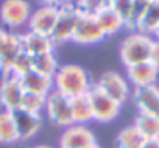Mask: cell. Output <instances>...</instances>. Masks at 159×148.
<instances>
[{"mask_svg":"<svg viewBox=\"0 0 159 148\" xmlns=\"http://www.w3.org/2000/svg\"><path fill=\"white\" fill-rule=\"evenodd\" d=\"M92 81L88 72L76 64H64L59 65L58 72L53 77V87L56 92L75 98L80 95H86L92 89Z\"/></svg>","mask_w":159,"mask_h":148,"instance_id":"6da1fadb","label":"cell"},{"mask_svg":"<svg viewBox=\"0 0 159 148\" xmlns=\"http://www.w3.org/2000/svg\"><path fill=\"white\" fill-rule=\"evenodd\" d=\"M153 38L139 31L128 34L120 45V59L125 67H131L140 62L150 61V52L153 45Z\"/></svg>","mask_w":159,"mask_h":148,"instance_id":"7a4b0ae2","label":"cell"},{"mask_svg":"<svg viewBox=\"0 0 159 148\" xmlns=\"http://www.w3.org/2000/svg\"><path fill=\"white\" fill-rule=\"evenodd\" d=\"M78 17H80V11L73 2H67L66 5L59 8L55 28L50 34V41L53 42V45H59V44L72 41Z\"/></svg>","mask_w":159,"mask_h":148,"instance_id":"3957f363","label":"cell"},{"mask_svg":"<svg viewBox=\"0 0 159 148\" xmlns=\"http://www.w3.org/2000/svg\"><path fill=\"white\" fill-rule=\"evenodd\" d=\"M0 73H2V81H0V105L8 112L20 109L24 89L19 83V78L11 70H2Z\"/></svg>","mask_w":159,"mask_h":148,"instance_id":"277c9868","label":"cell"},{"mask_svg":"<svg viewBox=\"0 0 159 148\" xmlns=\"http://www.w3.org/2000/svg\"><path fill=\"white\" fill-rule=\"evenodd\" d=\"M45 111H47V117L52 123L58 125V126H70L73 123L72 120V105H70V98L53 91L47 95V101H45Z\"/></svg>","mask_w":159,"mask_h":148,"instance_id":"5b68a950","label":"cell"},{"mask_svg":"<svg viewBox=\"0 0 159 148\" xmlns=\"http://www.w3.org/2000/svg\"><path fill=\"white\" fill-rule=\"evenodd\" d=\"M94 86L100 92H103L105 95L112 98L116 103H119L120 106L126 101V98L129 95V87H128L126 80L120 75V73L112 72V70L105 72Z\"/></svg>","mask_w":159,"mask_h":148,"instance_id":"8992f818","label":"cell"},{"mask_svg":"<svg viewBox=\"0 0 159 148\" xmlns=\"http://www.w3.org/2000/svg\"><path fill=\"white\" fill-rule=\"evenodd\" d=\"M88 97L91 100V106H92V115L95 122L100 123H109L112 122L119 112H120V105L116 103L112 98H109L108 95H105L103 92H100L95 86H92V89L88 92Z\"/></svg>","mask_w":159,"mask_h":148,"instance_id":"52a82bcc","label":"cell"},{"mask_svg":"<svg viewBox=\"0 0 159 148\" xmlns=\"http://www.w3.org/2000/svg\"><path fill=\"white\" fill-rule=\"evenodd\" d=\"M31 7L27 0H3L0 5V19L10 28H19L28 24Z\"/></svg>","mask_w":159,"mask_h":148,"instance_id":"ba28073f","label":"cell"},{"mask_svg":"<svg viewBox=\"0 0 159 148\" xmlns=\"http://www.w3.org/2000/svg\"><path fill=\"white\" fill-rule=\"evenodd\" d=\"M106 36L103 34L98 22L95 20V17L92 16H84L80 13V17L76 20L75 30H73V36L72 41L81 45H92V44H98L105 39Z\"/></svg>","mask_w":159,"mask_h":148,"instance_id":"9c48e42d","label":"cell"},{"mask_svg":"<svg viewBox=\"0 0 159 148\" xmlns=\"http://www.w3.org/2000/svg\"><path fill=\"white\" fill-rule=\"evenodd\" d=\"M95 143L94 132L86 125L72 123L67 126L59 139V148H88Z\"/></svg>","mask_w":159,"mask_h":148,"instance_id":"30bf717a","label":"cell"},{"mask_svg":"<svg viewBox=\"0 0 159 148\" xmlns=\"http://www.w3.org/2000/svg\"><path fill=\"white\" fill-rule=\"evenodd\" d=\"M58 13H59V8L41 5L38 10H34L31 13V16L28 19V30L50 38V34L55 28L56 19H58Z\"/></svg>","mask_w":159,"mask_h":148,"instance_id":"8fae6325","label":"cell"},{"mask_svg":"<svg viewBox=\"0 0 159 148\" xmlns=\"http://www.w3.org/2000/svg\"><path fill=\"white\" fill-rule=\"evenodd\" d=\"M133 98H134V105L139 109V114L159 117V87L157 84L145 86V87H134Z\"/></svg>","mask_w":159,"mask_h":148,"instance_id":"7c38bea8","label":"cell"},{"mask_svg":"<svg viewBox=\"0 0 159 148\" xmlns=\"http://www.w3.org/2000/svg\"><path fill=\"white\" fill-rule=\"evenodd\" d=\"M11 115H13V120L17 129L19 140H28L34 137L38 131L41 129V125H42L41 114H33L24 109H17V111H13Z\"/></svg>","mask_w":159,"mask_h":148,"instance_id":"4fadbf2b","label":"cell"},{"mask_svg":"<svg viewBox=\"0 0 159 148\" xmlns=\"http://www.w3.org/2000/svg\"><path fill=\"white\" fill-rule=\"evenodd\" d=\"M126 75L131 84H134V87L156 86L159 80V69L150 61H147V62L126 67Z\"/></svg>","mask_w":159,"mask_h":148,"instance_id":"5bb4252c","label":"cell"},{"mask_svg":"<svg viewBox=\"0 0 159 148\" xmlns=\"http://www.w3.org/2000/svg\"><path fill=\"white\" fill-rule=\"evenodd\" d=\"M19 83L24 89V92H31V94H38V95H44L47 97L50 92L55 91L53 87V78H48L45 75L30 70L25 75H22L19 78Z\"/></svg>","mask_w":159,"mask_h":148,"instance_id":"9a60e30c","label":"cell"},{"mask_svg":"<svg viewBox=\"0 0 159 148\" xmlns=\"http://www.w3.org/2000/svg\"><path fill=\"white\" fill-rule=\"evenodd\" d=\"M20 44H22V52H25L31 58L42 55V53H50L55 48V45L48 36L38 34V33L30 31V30L27 33L20 34Z\"/></svg>","mask_w":159,"mask_h":148,"instance_id":"2e32d148","label":"cell"},{"mask_svg":"<svg viewBox=\"0 0 159 148\" xmlns=\"http://www.w3.org/2000/svg\"><path fill=\"white\" fill-rule=\"evenodd\" d=\"M157 27H159V0H153L147 7V10L139 16L134 31L153 36Z\"/></svg>","mask_w":159,"mask_h":148,"instance_id":"e0dca14e","label":"cell"},{"mask_svg":"<svg viewBox=\"0 0 159 148\" xmlns=\"http://www.w3.org/2000/svg\"><path fill=\"white\" fill-rule=\"evenodd\" d=\"M95 20L98 22L103 34L108 38V36H112V34H117L122 28L126 27L125 20L109 7H105L97 16H95Z\"/></svg>","mask_w":159,"mask_h":148,"instance_id":"ac0fdd59","label":"cell"},{"mask_svg":"<svg viewBox=\"0 0 159 148\" xmlns=\"http://www.w3.org/2000/svg\"><path fill=\"white\" fill-rule=\"evenodd\" d=\"M70 105H72V120H73V123L86 125L88 122L94 120L92 106H91V100H89L88 94L70 98Z\"/></svg>","mask_w":159,"mask_h":148,"instance_id":"d6986e66","label":"cell"},{"mask_svg":"<svg viewBox=\"0 0 159 148\" xmlns=\"http://www.w3.org/2000/svg\"><path fill=\"white\" fill-rule=\"evenodd\" d=\"M22 52V44H20V34H14V33H8L7 41L3 48L0 50V65L2 70L10 69V65L13 64V61L16 59V56Z\"/></svg>","mask_w":159,"mask_h":148,"instance_id":"ffe728a7","label":"cell"},{"mask_svg":"<svg viewBox=\"0 0 159 148\" xmlns=\"http://www.w3.org/2000/svg\"><path fill=\"white\" fill-rule=\"evenodd\" d=\"M58 69H59V64H58V59H56L53 52L42 53V55H38V56L31 58V70L41 73V75L53 78L55 73L58 72Z\"/></svg>","mask_w":159,"mask_h":148,"instance_id":"44dd1931","label":"cell"},{"mask_svg":"<svg viewBox=\"0 0 159 148\" xmlns=\"http://www.w3.org/2000/svg\"><path fill=\"white\" fill-rule=\"evenodd\" d=\"M134 126L145 137V140H159V117L137 114L134 120Z\"/></svg>","mask_w":159,"mask_h":148,"instance_id":"7402d4cb","label":"cell"},{"mask_svg":"<svg viewBox=\"0 0 159 148\" xmlns=\"http://www.w3.org/2000/svg\"><path fill=\"white\" fill-rule=\"evenodd\" d=\"M143 143L145 137L139 132V129L134 125L123 128L116 137L117 148H142Z\"/></svg>","mask_w":159,"mask_h":148,"instance_id":"603a6c76","label":"cell"},{"mask_svg":"<svg viewBox=\"0 0 159 148\" xmlns=\"http://www.w3.org/2000/svg\"><path fill=\"white\" fill-rule=\"evenodd\" d=\"M17 140H19V136H17V129H16L11 112L2 111L0 112V143L11 145V143H16Z\"/></svg>","mask_w":159,"mask_h":148,"instance_id":"cb8c5ba5","label":"cell"},{"mask_svg":"<svg viewBox=\"0 0 159 148\" xmlns=\"http://www.w3.org/2000/svg\"><path fill=\"white\" fill-rule=\"evenodd\" d=\"M45 101H47V97H44V95L24 92L20 109H24L27 112H33V114H41V111L45 109Z\"/></svg>","mask_w":159,"mask_h":148,"instance_id":"d4e9b609","label":"cell"},{"mask_svg":"<svg viewBox=\"0 0 159 148\" xmlns=\"http://www.w3.org/2000/svg\"><path fill=\"white\" fill-rule=\"evenodd\" d=\"M75 5L81 14L95 17L105 7H108V0H80Z\"/></svg>","mask_w":159,"mask_h":148,"instance_id":"484cf974","label":"cell"},{"mask_svg":"<svg viewBox=\"0 0 159 148\" xmlns=\"http://www.w3.org/2000/svg\"><path fill=\"white\" fill-rule=\"evenodd\" d=\"M108 7L112 8L128 27L133 17V0H108Z\"/></svg>","mask_w":159,"mask_h":148,"instance_id":"4316f807","label":"cell"},{"mask_svg":"<svg viewBox=\"0 0 159 148\" xmlns=\"http://www.w3.org/2000/svg\"><path fill=\"white\" fill-rule=\"evenodd\" d=\"M5 70H11L17 78H20L22 75H25L27 72L31 70V56L27 55L25 52H20L13 61V64L10 65V69H5Z\"/></svg>","mask_w":159,"mask_h":148,"instance_id":"83f0119b","label":"cell"},{"mask_svg":"<svg viewBox=\"0 0 159 148\" xmlns=\"http://www.w3.org/2000/svg\"><path fill=\"white\" fill-rule=\"evenodd\" d=\"M151 2H153V0H133V17H131V22L128 24V27H126V28L134 30V27H136V22H137L139 16L147 10V7H148Z\"/></svg>","mask_w":159,"mask_h":148,"instance_id":"f1b7e54d","label":"cell"},{"mask_svg":"<svg viewBox=\"0 0 159 148\" xmlns=\"http://www.w3.org/2000/svg\"><path fill=\"white\" fill-rule=\"evenodd\" d=\"M150 62L154 64L159 69V41L154 39L153 45H151V52H150Z\"/></svg>","mask_w":159,"mask_h":148,"instance_id":"f546056e","label":"cell"},{"mask_svg":"<svg viewBox=\"0 0 159 148\" xmlns=\"http://www.w3.org/2000/svg\"><path fill=\"white\" fill-rule=\"evenodd\" d=\"M39 2L45 7H55V8H61L62 5H66L70 0H39Z\"/></svg>","mask_w":159,"mask_h":148,"instance_id":"4dcf8cb0","label":"cell"},{"mask_svg":"<svg viewBox=\"0 0 159 148\" xmlns=\"http://www.w3.org/2000/svg\"><path fill=\"white\" fill-rule=\"evenodd\" d=\"M142 148H159V140H145Z\"/></svg>","mask_w":159,"mask_h":148,"instance_id":"1f68e13d","label":"cell"},{"mask_svg":"<svg viewBox=\"0 0 159 148\" xmlns=\"http://www.w3.org/2000/svg\"><path fill=\"white\" fill-rule=\"evenodd\" d=\"M7 36H8V31H5L3 28H0V50H2V48H3V45H5Z\"/></svg>","mask_w":159,"mask_h":148,"instance_id":"d6a6232c","label":"cell"},{"mask_svg":"<svg viewBox=\"0 0 159 148\" xmlns=\"http://www.w3.org/2000/svg\"><path fill=\"white\" fill-rule=\"evenodd\" d=\"M153 36H154V39H157V41H159V27L156 28V31H154V34H153Z\"/></svg>","mask_w":159,"mask_h":148,"instance_id":"836d02e7","label":"cell"},{"mask_svg":"<svg viewBox=\"0 0 159 148\" xmlns=\"http://www.w3.org/2000/svg\"><path fill=\"white\" fill-rule=\"evenodd\" d=\"M33 148H52V146H50V145H44V143H42V145H36V146H33Z\"/></svg>","mask_w":159,"mask_h":148,"instance_id":"e575fe53","label":"cell"},{"mask_svg":"<svg viewBox=\"0 0 159 148\" xmlns=\"http://www.w3.org/2000/svg\"><path fill=\"white\" fill-rule=\"evenodd\" d=\"M88 148H100V145H98V143H97V142H95V143H94V145H91V146H88Z\"/></svg>","mask_w":159,"mask_h":148,"instance_id":"d590c367","label":"cell"},{"mask_svg":"<svg viewBox=\"0 0 159 148\" xmlns=\"http://www.w3.org/2000/svg\"><path fill=\"white\" fill-rule=\"evenodd\" d=\"M70 2H73V3H78V2H80V0H70Z\"/></svg>","mask_w":159,"mask_h":148,"instance_id":"8d00e7d4","label":"cell"},{"mask_svg":"<svg viewBox=\"0 0 159 148\" xmlns=\"http://www.w3.org/2000/svg\"><path fill=\"white\" fill-rule=\"evenodd\" d=\"M0 72H2V65H0Z\"/></svg>","mask_w":159,"mask_h":148,"instance_id":"74e56055","label":"cell"},{"mask_svg":"<svg viewBox=\"0 0 159 148\" xmlns=\"http://www.w3.org/2000/svg\"><path fill=\"white\" fill-rule=\"evenodd\" d=\"M157 87H159V84H157Z\"/></svg>","mask_w":159,"mask_h":148,"instance_id":"f35d334b","label":"cell"}]
</instances>
